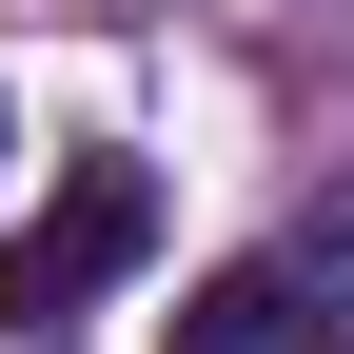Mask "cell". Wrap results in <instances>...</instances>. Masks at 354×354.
<instances>
[{
    "mask_svg": "<svg viewBox=\"0 0 354 354\" xmlns=\"http://www.w3.org/2000/svg\"><path fill=\"white\" fill-rule=\"evenodd\" d=\"M138 256H158V177H138V158H79L59 197L0 236V335H59L79 295H99V276H138Z\"/></svg>",
    "mask_w": 354,
    "mask_h": 354,
    "instance_id": "1",
    "label": "cell"
},
{
    "mask_svg": "<svg viewBox=\"0 0 354 354\" xmlns=\"http://www.w3.org/2000/svg\"><path fill=\"white\" fill-rule=\"evenodd\" d=\"M177 354H335V315H315V236H295V256H236L216 295H177Z\"/></svg>",
    "mask_w": 354,
    "mask_h": 354,
    "instance_id": "2",
    "label": "cell"
}]
</instances>
